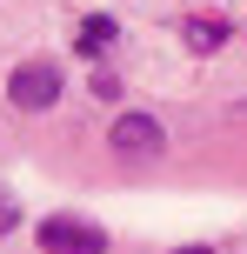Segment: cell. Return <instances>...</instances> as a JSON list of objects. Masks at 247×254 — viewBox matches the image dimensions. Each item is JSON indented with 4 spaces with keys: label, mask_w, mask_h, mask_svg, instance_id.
Masks as SVG:
<instances>
[{
    "label": "cell",
    "mask_w": 247,
    "mask_h": 254,
    "mask_svg": "<svg viewBox=\"0 0 247 254\" xmlns=\"http://www.w3.org/2000/svg\"><path fill=\"white\" fill-rule=\"evenodd\" d=\"M107 147H114V161L147 167V161H160V154H167V134H160L154 114H120L114 127H107Z\"/></svg>",
    "instance_id": "obj_1"
},
{
    "label": "cell",
    "mask_w": 247,
    "mask_h": 254,
    "mask_svg": "<svg viewBox=\"0 0 247 254\" xmlns=\"http://www.w3.org/2000/svg\"><path fill=\"white\" fill-rule=\"evenodd\" d=\"M34 241H40V254H100L107 234L94 221H80V214H47L34 228Z\"/></svg>",
    "instance_id": "obj_2"
},
{
    "label": "cell",
    "mask_w": 247,
    "mask_h": 254,
    "mask_svg": "<svg viewBox=\"0 0 247 254\" xmlns=\"http://www.w3.org/2000/svg\"><path fill=\"white\" fill-rule=\"evenodd\" d=\"M7 101L27 107V114L53 107V101H60V67H47V61H20V67H13V80H7Z\"/></svg>",
    "instance_id": "obj_3"
},
{
    "label": "cell",
    "mask_w": 247,
    "mask_h": 254,
    "mask_svg": "<svg viewBox=\"0 0 247 254\" xmlns=\"http://www.w3.org/2000/svg\"><path fill=\"white\" fill-rule=\"evenodd\" d=\"M181 34H187V47H194V54H214V47L227 40V20H221V13H194Z\"/></svg>",
    "instance_id": "obj_4"
},
{
    "label": "cell",
    "mask_w": 247,
    "mask_h": 254,
    "mask_svg": "<svg viewBox=\"0 0 247 254\" xmlns=\"http://www.w3.org/2000/svg\"><path fill=\"white\" fill-rule=\"evenodd\" d=\"M80 54H100V47H114V20H107V13H94V20H80Z\"/></svg>",
    "instance_id": "obj_5"
},
{
    "label": "cell",
    "mask_w": 247,
    "mask_h": 254,
    "mask_svg": "<svg viewBox=\"0 0 247 254\" xmlns=\"http://www.w3.org/2000/svg\"><path fill=\"white\" fill-rule=\"evenodd\" d=\"M13 228H20V201H13V188L0 181V234H13Z\"/></svg>",
    "instance_id": "obj_6"
},
{
    "label": "cell",
    "mask_w": 247,
    "mask_h": 254,
    "mask_svg": "<svg viewBox=\"0 0 247 254\" xmlns=\"http://www.w3.org/2000/svg\"><path fill=\"white\" fill-rule=\"evenodd\" d=\"M174 254H214V248H174Z\"/></svg>",
    "instance_id": "obj_7"
}]
</instances>
